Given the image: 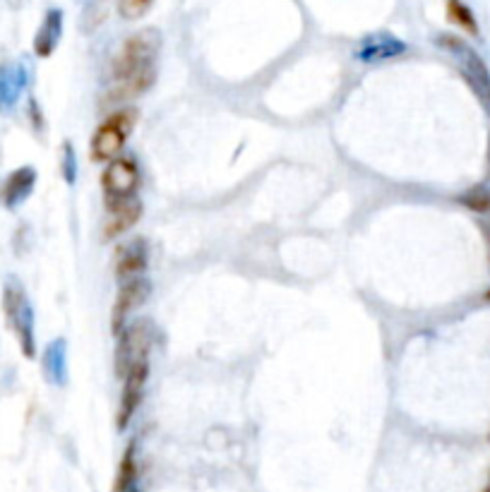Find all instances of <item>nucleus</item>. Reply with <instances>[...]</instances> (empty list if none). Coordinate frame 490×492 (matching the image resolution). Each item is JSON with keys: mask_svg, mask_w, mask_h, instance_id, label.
I'll use <instances>...</instances> for the list:
<instances>
[{"mask_svg": "<svg viewBox=\"0 0 490 492\" xmlns=\"http://www.w3.org/2000/svg\"><path fill=\"white\" fill-rule=\"evenodd\" d=\"M161 51V32L154 26L139 29L123 41L111 67L108 101L126 104L149 92L157 82V60Z\"/></svg>", "mask_w": 490, "mask_h": 492, "instance_id": "obj_1", "label": "nucleus"}, {"mask_svg": "<svg viewBox=\"0 0 490 492\" xmlns=\"http://www.w3.org/2000/svg\"><path fill=\"white\" fill-rule=\"evenodd\" d=\"M149 351H152V334H149L145 320L128 324L118 334L116 374L123 380L118 404L120 430L130 425V420L135 418L139 404L145 399L147 380H149Z\"/></svg>", "mask_w": 490, "mask_h": 492, "instance_id": "obj_2", "label": "nucleus"}, {"mask_svg": "<svg viewBox=\"0 0 490 492\" xmlns=\"http://www.w3.org/2000/svg\"><path fill=\"white\" fill-rule=\"evenodd\" d=\"M3 315L15 334L25 358L36 355V334H34V308L29 295L17 276H7L3 283Z\"/></svg>", "mask_w": 490, "mask_h": 492, "instance_id": "obj_3", "label": "nucleus"}, {"mask_svg": "<svg viewBox=\"0 0 490 492\" xmlns=\"http://www.w3.org/2000/svg\"><path fill=\"white\" fill-rule=\"evenodd\" d=\"M139 111L135 106H123L118 111H113L104 123L97 128L92 142H89V154L94 161H113L120 157V151L126 149L128 139L133 135L135 125H138Z\"/></svg>", "mask_w": 490, "mask_h": 492, "instance_id": "obj_4", "label": "nucleus"}, {"mask_svg": "<svg viewBox=\"0 0 490 492\" xmlns=\"http://www.w3.org/2000/svg\"><path fill=\"white\" fill-rule=\"evenodd\" d=\"M101 188L108 204L123 202L130 197H138L139 188V166L135 159L118 157L108 161V166L101 173Z\"/></svg>", "mask_w": 490, "mask_h": 492, "instance_id": "obj_5", "label": "nucleus"}, {"mask_svg": "<svg viewBox=\"0 0 490 492\" xmlns=\"http://www.w3.org/2000/svg\"><path fill=\"white\" fill-rule=\"evenodd\" d=\"M440 44H443L444 48H450V51L462 60L464 77L469 79L471 87H474V92H476L478 97H481V101H484L485 111L490 113V75L488 70H485L484 60L478 58L476 53L471 51L469 46H464L462 41L454 39V36H443Z\"/></svg>", "mask_w": 490, "mask_h": 492, "instance_id": "obj_6", "label": "nucleus"}, {"mask_svg": "<svg viewBox=\"0 0 490 492\" xmlns=\"http://www.w3.org/2000/svg\"><path fill=\"white\" fill-rule=\"evenodd\" d=\"M149 293H152V283H149V279H145V276L120 283L118 295H116V305H113V313H111L113 334L118 336L120 332L128 327L130 315H133L135 310H138L147 298H149Z\"/></svg>", "mask_w": 490, "mask_h": 492, "instance_id": "obj_7", "label": "nucleus"}, {"mask_svg": "<svg viewBox=\"0 0 490 492\" xmlns=\"http://www.w3.org/2000/svg\"><path fill=\"white\" fill-rule=\"evenodd\" d=\"M149 267V243L145 238H133L130 243L118 245L116 250V276L118 282L139 279Z\"/></svg>", "mask_w": 490, "mask_h": 492, "instance_id": "obj_8", "label": "nucleus"}, {"mask_svg": "<svg viewBox=\"0 0 490 492\" xmlns=\"http://www.w3.org/2000/svg\"><path fill=\"white\" fill-rule=\"evenodd\" d=\"M36 169L34 166H20L15 169L10 176L0 183V204L5 210H17L20 204H25L32 197L34 188H36Z\"/></svg>", "mask_w": 490, "mask_h": 492, "instance_id": "obj_9", "label": "nucleus"}, {"mask_svg": "<svg viewBox=\"0 0 490 492\" xmlns=\"http://www.w3.org/2000/svg\"><path fill=\"white\" fill-rule=\"evenodd\" d=\"M107 210L108 219L104 223V238L113 241V238H120L123 233H128L142 219V200L130 197V200H123V202L108 204Z\"/></svg>", "mask_w": 490, "mask_h": 492, "instance_id": "obj_10", "label": "nucleus"}, {"mask_svg": "<svg viewBox=\"0 0 490 492\" xmlns=\"http://www.w3.org/2000/svg\"><path fill=\"white\" fill-rule=\"evenodd\" d=\"M29 82L27 67L22 63L0 66V113H10L20 101V94Z\"/></svg>", "mask_w": 490, "mask_h": 492, "instance_id": "obj_11", "label": "nucleus"}, {"mask_svg": "<svg viewBox=\"0 0 490 492\" xmlns=\"http://www.w3.org/2000/svg\"><path fill=\"white\" fill-rule=\"evenodd\" d=\"M63 34V13L60 10H48L44 22H41L39 32L34 36V53L41 58H48L56 51Z\"/></svg>", "mask_w": 490, "mask_h": 492, "instance_id": "obj_12", "label": "nucleus"}, {"mask_svg": "<svg viewBox=\"0 0 490 492\" xmlns=\"http://www.w3.org/2000/svg\"><path fill=\"white\" fill-rule=\"evenodd\" d=\"M44 374L51 384H66L67 380V346L66 339H56L44 351Z\"/></svg>", "mask_w": 490, "mask_h": 492, "instance_id": "obj_13", "label": "nucleus"}, {"mask_svg": "<svg viewBox=\"0 0 490 492\" xmlns=\"http://www.w3.org/2000/svg\"><path fill=\"white\" fill-rule=\"evenodd\" d=\"M113 492H139V466H138V445H130L123 454V459L116 471Z\"/></svg>", "mask_w": 490, "mask_h": 492, "instance_id": "obj_14", "label": "nucleus"}, {"mask_svg": "<svg viewBox=\"0 0 490 492\" xmlns=\"http://www.w3.org/2000/svg\"><path fill=\"white\" fill-rule=\"evenodd\" d=\"M404 51V44L397 39H392L390 34H375L371 39L365 41L361 51H358V58L361 60H384V58H394L399 53Z\"/></svg>", "mask_w": 490, "mask_h": 492, "instance_id": "obj_15", "label": "nucleus"}, {"mask_svg": "<svg viewBox=\"0 0 490 492\" xmlns=\"http://www.w3.org/2000/svg\"><path fill=\"white\" fill-rule=\"evenodd\" d=\"M447 17H450V22L462 26L464 32L478 36L476 17H474V13L469 10V5H464L462 0H447Z\"/></svg>", "mask_w": 490, "mask_h": 492, "instance_id": "obj_16", "label": "nucleus"}, {"mask_svg": "<svg viewBox=\"0 0 490 492\" xmlns=\"http://www.w3.org/2000/svg\"><path fill=\"white\" fill-rule=\"evenodd\" d=\"M154 5V0H118V13L126 20H139L149 13V7Z\"/></svg>", "mask_w": 490, "mask_h": 492, "instance_id": "obj_17", "label": "nucleus"}, {"mask_svg": "<svg viewBox=\"0 0 490 492\" xmlns=\"http://www.w3.org/2000/svg\"><path fill=\"white\" fill-rule=\"evenodd\" d=\"M462 202L476 214H490V192L484 188H474L462 197Z\"/></svg>", "mask_w": 490, "mask_h": 492, "instance_id": "obj_18", "label": "nucleus"}, {"mask_svg": "<svg viewBox=\"0 0 490 492\" xmlns=\"http://www.w3.org/2000/svg\"><path fill=\"white\" fill-rule=\"evenodd\" d=\"M63 176L67 183H75V176H77V159H75V149L70 147V142L63 145Z\"/></svg>", "mask_w": 490, "mask_h": 492, "instance_id": "obj_19", "label": "nucleus"}, {"mask_svg": "<svg viewBox=\"0 0 490 492\" xmlns=\"http://www.w3.org/2000/svg\"><path fill=\"white\" fill-rule=\"evenodd\" d=\"M29 118H32V123L36 120V130H41V111H39V104L36 101H29Z\"/></svg>", "mask_w": 490, "mask_h": 492, "instance_id": "obj_20", "label": "nucleus"}, {"mask_svg": "<svg viewBox=\"0 0 490 492\" xmlns=\"http://www.w3.org/2000/svg\"><path fill=\"white\" fill-rule=\"evenodd\" d=\"M484 236H485V241H488V245H490V231L488 229H484Z\"/></svg>", "mask_w": 490, "mask_h": 492, "instance_id": "obj_21", "label": "nucleus"}, {"mask_svg": "<svg viewBox=\"0 0 490 492\" xmlns=\"http://www.w3.org/2000/svg\"><path fill=\"white\" fill-rule=\"evenodd\" d=\"M10 5H20V0H10Z\"/></svg>", "mask_w": 490, "mask_h": 492, "instance_id": "obj_22", "label": "nucleus"}, {"mask_svg": "<svg viewBox=\"0 0 490 492\" xmlns=\"http://www.w3.org/2000/svg\"><path fill=\"white\" fill-rule=\"evenodd\" d=\"M488 301H490V291H488Z\"/></svg>", "mask_w": 490, "mask_h": 492, "instance_id": "obj_23", "label": "nucleus"}]
</instances>
